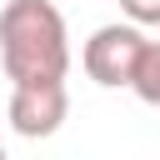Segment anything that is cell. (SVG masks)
<instances>
[{
    "label": "cell",
    "instance_id": "6da1fadb",
    "mask_svg": "<svg viewBox=\"0 0 160 160\" xmlns=\"http://www.w3.org/2000/svg\"><path fill=\"white\" fill-rule=\"evenodd\" d=\"M0 65L15 85H55L70 70L65 15L50 0H10L0 10Z\"/></svg>",
    "mask_w": 160,
    "mask_h": 160
},
{
    "label": "cell",
    "instance_id": "8992f818",
    "mask_svg": "<svg viewBox=\"0 0 160 160\" xmlns=\"http://www.w3.org/2000/svg\"><path fill=\"white\" fill-rule=\"evenodd\" d=\"M0 160H10V155H5V145H0Z\"/></svg>",
    "mask_w": 160,
    "mask_h": 160
},
{
    "label": "cell",
    "instance_id": "5b68a950",
    "mask_svg": "<svg viewBox=\"0 0 160 160\" xmlns=\"http://www.w3.org/2000/svg\"><path fill=\"white\" fill-rule=\"evenodd\" d=\"M130 25H160V0H120Z\"/></svg>",
    "mask_w": 160,
    "mask_h": 160
},
{
    "label": "cell",
    "instance_id": "7a4b0ae2",
    "mask_svg": "<svg viewBox=\"0 0 160 160\" xmlns=\"http://www.w3.org/2000/svg\"><path fill=\"white\" fill-rule=\"evenodd\" d=\"M145 45H150V40L140 35V25H100V30L85 40L80 65H85V75H90L95 85L120 90V85L135 80V65H140Z\"/></svg>",
    "mask_w": 160,
    "mask_h": 160
},
{
    "label": "cell",
    "instance_id": "3957f363",
    "mask_svg": "<svg viewBox=\"0 0 160 160\" xmlns=\"http://www.w3.org/2000/svg\"><path fill=\"white\" fill-rule=\"evenodd\" d=\"M70 115V95H65V80L55 85H15L10 90V130L25 135V140H45L65 125Z\"/></svg>",
    "mask_w": 160,
    "mask_h": 160
},
{
    "label": "cell",
    "instance_id": "277c9868",
    "mask_svg": "<svg viewBox=\"0 0 160 160\" xmlns=\"http://www.w3.org/2000/svg\"><path fill=\"white\" fill-rule=\"evenodd\" d=\"M130 90H135L145 105H160V40H150V45H145V55H140V65H135Z\"/></svg>",
    "mask_w": 160,
    "mask_h": 160
}]
</instances>
